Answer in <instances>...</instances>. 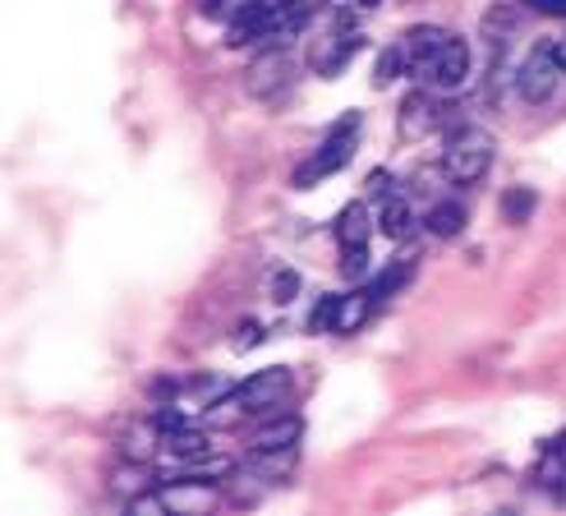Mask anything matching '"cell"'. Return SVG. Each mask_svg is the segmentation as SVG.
Returning a JSON list of instances; mask_svg holds the SVG:
<instances>
[{"label":"cell","mask_w":566,"mask_h":516,"mask_svg":"<svg viewBox=\"0 0 566 516\" xmlns=\"http://www.w3.org/2000/svg\"><path fill=\"white\" fill-rule=\"evenodd\" d=\"M268 291H272L276 305H291V300L300 296V272H295V268H276L272 281H268Z\"/></svg>","instance_id":"cell-23"},{"label":"cell","mask_w":566,"mask_h":516,"mask_svg":"<svg viewBox=\"0 0 566 516\" xmlns=\"http://www.w3.org/2000/svg\"><path fill=\"white\" fill-rule=\"evenodd\" d=\"M530 6L539 10V14H562L566 19V0H530Z\"/></svg>","instance_id":"cell-29"},{"label":"cell","mask_w":566,"mask_h":516,"mask_svg":"<svg viewBox=\"0 0 566 516\" xmlns=\"http://www.w3.org/2000/svg\"><path fill=\"white\" fill-rule=\"evenodd\" d=\"M198 10L203 14H226V0H198Z\"/></svg>","instance_id":"cell-30"},{"label":"cell","mask_w":566,"mask_h":516,"mask_svg":"<svg viewBox=\"0 0 566 516\" xmlns=\"http://www.w3.org/2000/svg\"><path fill=\"white\" fill-rule=\"evenodd\" d=\"M291 79H295V65H291L286 42H272V47H263V51L249 61V70H244V93L259 97V102H276L281 93L291 89Z\"/></svg>","instance_id":"cell-3"},{"label":"cell","mask_w":566,"mask_h":516,"mask_svg":"<svg viewBox=\"0 0 566 516\" xmlns=\"http://www.w3.org/2000/svg\"><path fill=\"white\" fill-rule=\"evenodd\" d=\"M451 33L447 28H438V23H423V28H410V33L401 38L406 42V55H410V74H419L423 79V70H429V61L442 51V42H447Z\"/></svg>","instance_id":"cell-11"},{"label":"cell","mask_w":566,"mask_h":516,"mask_svg":"<svg viewBox=\"0 0 566 516\" xmlns=\"http://www.w3.org/2000/svg\"><path fill=\"white\" fill-rule=\"evenodd\" d=\"M342 268H346V277H364V272H369V249H346Z\"/></svg>","instance_id":"cell-26"},{"label":"cell","mask_w":566,"mask_h":516,"mask_svg":"<svg viewBox=\"0 0 566 516\" xmlns=\"http://www.w3.org/2000/svg\"><path fill=\"white\" fill-rule=\"evenodd\" d=\"M226 396H231L244 415H272L276 406H286V396H291V369H281V364L276 369H259V374L244 379Z\"/></svg>","instance_id":"cell-4"},{"label":"cell","mask_w":566,"mask_h":516,"mask_svg":"<svg viewBox=\"0 0 566 516\" xmlns=\"http://www.w3.org/2000/svg\"><path fill=\"white\" fill-rule=\"evenodd\" d=\"M438 89H415L401 97V111H396V130H401V138H423V134H433L442 125V102L433 97Z\"/></svg>","instance_id":"cell-7"},{"label":"cell","mask_w":566,"mask_h":516,"mask_svg":"<svg viewBox=\"0 0 566 516\" xmlns=\"http://www.w3.org/2000/svg\"><path fill=\"white\" fill-rule=\"evenodd\" d=\"M369 313H374V296H369V291H350V296L336 300V323H332V332H336V337H355L364 323H369Z\"/></svg>","instance_id":"cell-15"},{"label":"cell","mask_w":566,"mask_h":516,"mask_svg":"<svg viewBox=\"0 0 566 516\" xmlns=\"http://www.w3.org/2000/svg\"><path fill=\"white\" fill-rule=\"evenodd\" d=\"M359 47H364V38L355 33V28L342 23V28L332 33V51L318 55V74H323V79H336V74H342V70L355 61V51H359Z\"/></svg>","instance_id":"cell-14"},{"label":"cell","mask_w":566,"mask_h":516,"mask_svg":"<svg viewBox=\"0 0 566 516\" xmlns=\"http://www.w3.org/2000/svg\"><path fill=\"white\" fill-rule=\"evenodd\" d=\"M553 55H557V65H562V70H566V33H562V38H557V42H553Z\"/></svg>","instance_id":"cell-31"},{"label":"cell","mask_w":566,"mask_h":516,"mask_svg":"<svg viewBox=\"0 0 566 516\" xmlns=\"http://www.w3.org/2000/svg\"><path fill=\"white\" fill-rule=\"evenodd\" d=\"M161 452L166 456H180V462H193V456H208L212 452V438H208V429H166L161 434Z\"/></svg>","instance_id":"cell-13"},{"label":"cell","mask_w":566,"mask_h":516,"mask_svg":"<svg viewBox=\"0 0 566 516\" xmlns=\"http://www.w3.org/2000/svg\"><path fill=\"white\" fill-rule=\"evenodd\" d=\"M534 479H539L544 489H557V484L566 479V434L544 443V456H539V471H534Z\"/></svg>","instance_id":"cell-17"},{"label":"cell","mask_w":566,"mask_h":516,"mask_svg":"<svg viewBox=\"0 0 566 516\" xmlns=\"http://www.w3.org/2000/svg\"><path fill=\"white\" fill-rule=\"evenodd\" d=\"M410 70V55H406V42H396V47H387L382 55H378V74H374V83L382 89V83H391V79H401Z\"/></svg>","instance_id":"cell-20"},{"label":"cell","mask_w":566,"mask_h":516,"mask_svg":"<svg viewBox=\"0 0 566 516\" xmlns=\"http://www.w3.org/2000/svg\"><path fill=\"white\" fill-rule=\"evenodd\" d=\"M300 438H304V424H300V415H281V420H268L259 434H253V452H286V447H300Z\"/></svg>","instance_id":"cell-12"},{"label":"cell","mask_w":566,"mask_h":516,"mask_svg":"<svg viewBox=\"0 0 566 516\" xmlns=\"http://www.w3.org/2000/svg\"><path fill=\"white\" fill-rule=\"evenodd\" d=\"M374 6H378V0H332V10H336V14H350V10L364 14V10H374Z\"/></svg>","instance_id":"cell-28"},{"label":"cell","mask_w":566,"mask_h":516,"mask_svg":"<svg viewBox=\"0 0 566 516\" xmlns=\"http://www.w3.org/2000/svg\"><path fill=\"white\" fill-rule=\"evenodd\" d=\"M332 231H336V245H342V254L346 249H369V236L378 231V221L369 217V204H346L342 213H336Z\"/></svg>","instance_id":"cell-9"},{"label":"cell","mask_w":566,"mask_h":516,"mask_svg":"<svg viewBox=\"0 0 566 516\" xmlns=\"http://www.w3.org/2000/svg\"><path fill=\"white\" fill-rule=\"evenodd\" d=\"M161 447V424L153 420V424H129V434H125V443H120V452L129 456V462H148V456Z\"/></svg>","instance_id":"cell-16"},{"label":"cell","mask_w":566,"mask_h":516,"mask_svg":"<svg viewBox=\"0 0 566 516\" xmlns=\"http://www.w3.org/2000/svg\"><path fill=\"white\" fill-rule=\"evenodd\" d=\"M410 281V268L401 264V268H391V272H378L374 277V286H369V296H374V305H382V300H391L396 291H401V286Z\"/></svg>","instance_id":"cell-22"},{"label":"cell","mask_w":566,"mask_h":516,"mask_svg":"<svg viewBox=\"0 0 566 516\" xmlns=\"http://www.w3.org/2000/svg\"><path fill=\"white\" fill-rule=\"evenodd\" d=\"M438 166H442V176L451 185H479L489 176V166H493V134L479 130V125L451 130L447 143H442Z\"/></svg>","instance_id":"cell-1"},{"label":"cell","mask_w":566,"mask_h":516,"mask_svg":"<svg viewBox=\"0 0 566 516\" xmlns=\"http://www.w3.org/2000/svg\"><path fill=\"white\" fill-rule=\"evenodd\" d=\"M423 226H429L433 236L451 240V236H461V231H465V208H461V204H438L429 217H423Z\"/></svg>","instance_id":"cell-18"},{"label":"cell","mask_w":566,"mask_h":516,"mask_svg":"<svg viewBox=\"0 0 566 516\" xmlns=\"http://www.w3.org/2000/svg\"><path fill=\"white\" fill-rule=\"evenodd\" d=\"M562 74H566V70L557 65L553 47H534L525 61H521V70H516V93H521V102L544 106V102L557 93V79H562Z\"/></svg>","instance_id":"cell-5"},{"label":"cell","mask_w":566,"mask_h":516,"mask_svg":"<svg viewBox=\"0 0 566 516\" xmlns=\"http://www.w3.org/2000/svg\"><path fill=\"white\" fill-rule=\"evenodd\" d=\"M415 208H410V198L401 194V189H391L387 198H382V208H378V231L387 236V240H410L415 236Z\"/></svg>","instance_id":"cell-10"},{"label":"cell","mask_w":566,"mask_h":516,"mask_svg":"<svg viewBox=\"0 0 566 516\" xmlns=\"http://www.w3.org/2000/svg\"><path fill=\"white\" fill-rule=\"evenodd\" d=\"M534 208H539V194L525 189V185H516V189H506V194H502V213H506V221H525Z\"/></svg>","instance_id":"cell-21"},{"label":"cell","mask_w":566,"mask_h":516,"mask_svg":"<svg viewBox=\"0 0 566 516\" xmlns=\"http://www.w3.org/2000/svg\"><path fill=\"white\" fill-rule=\"evenodd\" d=\"M359 125H364L359 111H346V116L323 134V143L314 148V157H308V162L295 171V176H291V185H295V189H314L318 180H327V176H336L342 166H350V157H355V138H359Z\"/></svg>","instance_id":"cell-2"},{"label":"cell","mask_w":566,"mask_h":516,"mask_svg":"<svg viewBox=\"0 0 566 516\" xmlns=\"http://www.w3.org/2000/svg\"><path fill=\"white\" fill-rule=\"evenodd\" d=\"M336 300H342V296H323V300L314 305V313H308V332H332V323H336Z\"/></svg>","instance_id":"cell-24"},{"label":"cell","mask_w":566,"mask_h":516,"mask_svg":"<svg viewBox=\"0 0 566 516\" xmlns=\"http://www.w3.org/2000/svg\"><path fill=\"white\" fill-rule=\"evenodd\" d=\"M111 489H116L125 503L129 498H138V494H144L148 489V475H144V462H129V466H120L116 475H111Z\"/></svg>","instance_id":"cell-19"},{"label":"cell","mask_w":566,"mask_h":516,"mask_svg":"<svg viewBox=\"0 0 566 516\" xmlns=\"http://www.w3.org/2000/svg\"><path fill=\"white\" fill-rule=\"evenodd\" d=\"M423 83H429V89H438V93L465 89V83H470V47H465L461 38H447L442 51L429 61V70H423Z\"/></svg>","instance_id":"cell-6"},{"label":"cell","mask_w":566,"mask_h":516,"mask_svg":"<svg viewBox=\"0 0 566 516\" xmlns=\"http://www.w3.org/2000/svg\"><path fill=\"white\" fill-rule=\"evenodd\" d=\"M263 323H244V328H235V337H231V347L235 351H253V347H263Z\"/></svg>","instance_id":"cell-25"},{"label":"cell","mask_w":566,"mask_h":516,"mask_svg":"<svg viewBox=\"0 0 566 516\" xmlns=\"http://www.w3.org/2000/svg\"><path fill=\"white\" fill-rule=\"evenodd\" d=\"M391 189H396V180L387 176V171H374V176H369V194H374V198H387Z\"/></svg>","instance_id":"cell-27"},{"label":"cell","mask_w":566,"mask_h":516,"mask_svg":"<svg viewBox=\"0 0 566 516\" xmlns=\"http://www.w3.org/2000/svg\"><path fill=\"white\" fill-rule=\"evenodd\" d=\"M161 498H166V507L180 512V516L212 512V507L221 503L217 479H198V475H176L171 484H161Z\"/></svg>","instance_id":"cell-8"}]
</instances>
